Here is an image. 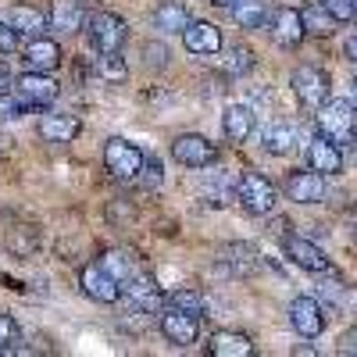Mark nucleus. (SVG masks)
<instances>
[{"mask_svg": "<svg viewBox=\"0 0 357 357\" xmlns=\"http://www.w3.org/2000/svg\"><path fill=\"white\" fill-rule=\"evenodd\" d=\"M286 257H293L301 268H307V272H329V257H325L321 247H314L311 240H301V236H286Z\"/></svg>", "mask_w": 357, "mask_h": 357, "instance_id": "4468645a", "label": "nucleus"}, {"mask_svg": "<svg viewBox=\"0 0 357 357\" xmlns=\"http://www.w3.org/2000/svg\"><path fill=\"white\" fill-rule=\"evenodd\" d=\"M347 57L357 65V36H354V40H347Z\"/></svg>", "mask_w": 357, "mask_h": 357, "instance_id": "f704fd0d", "label": "nucleus"}, {"mask_svg": "<svg viewBox=\"0 0 357 357\" xmlns=\"http://www.w3.org/2000/svg\"><path fill=\"white\" fill-rule=\"evenodd\" d=\"M318 132L325 139H333L336 146L357 139V114L350 100H325L318 107Z\"/></svg>", "mask_w": 357, "mask_h": 357, "instance_id": "f257e3e1", "label": "nucleus"}, {"mask_svg": "<svg viewBox=\"0 0 357 357\" xmlns=\"http://www.w3.org/2000/svg\"><path fill=\"white\" fill-rule=\"evenodd\" d=\"M172 158H175L178 165H186V168H207V165L218 161V146L207 143V139L197 136V132H186V136H178V139L172 143Z\"/></svg>", "mask_w": 357, "mask_h": 357, "instance_id": "6e6552de", "label": "nucleus"}, {"mask_svg": "<svg viewBox=\"0 0 357 357\" xmlns=\"http://www.w3.org/2000/svg\"><path fill=\"white\" fill-rule=\"evenodd\" d=\"M289 325L296 333H301L304 340H314L321 336L325 329V314H321V304L314 301V296H296V301L289 304Z\"/></svg>", "mask_w": 357, "mask_h": 357, "instance_id": "9b49d317", "label": "nucleus"}, {"mask_svg": "<svg viewBox=\"0 0 357 357\" xmlns=\"http://www.w3.org/2000/svg\"><path fill=\"white\" fill-rule=\"evenodd\" d=\"M354 143H357V139H354Z\"/></svg>", "mask_w": 357, "mask_h": 357, "instance_id": "4c0bfd02", "label": "nucleus"}, {"mask_svg": "<svg viewBox=\"0 0 357 357\" xmlns=\"http://www.w3.org/2000/svg\"><path fill=\"white\" fill-rule=\"evenodd\" d=\"M321 8L329 11L336 22H350V18H357V0H321Z\"/></svg>", "mask_w": 357, "mask_h": 357, "instance_id": "c756f323", "label": "nucleus"}, {"mask_svg": "<svg viewBox=\"0 0 357 357\" xmlns=\"http://www.w3.org/2000/svg\"><path fill=\"white\" fill-rule=\"evenodd\" d=\"M354 104H357V79H354Z\"/></svg>", "mask_w": 357, "mask_h": 357, "instance_id": "e433bc0d", "label": "nucleus"}, {"mask_svg": "<svg viewBox=\"0 0 357 357\" xmlns=\"http://www.w3.org/2000/svg\"><path fill=\"white\" fill-rule=\"evenodd\" d=\"M222 132L229 143H243L250 132H254V111L243 107V104H232L225 114H222Z\"/></svg>", "mask_w": 357, "mask_h": 357, "instance_id": "f3484780", "label": "nucleus"}, {"mask_svg": "<svg viewBox=\"0 0 357 357\" xmlns=\"http://www.w3.org/2000/svg\"><path fill=\"white\" fill-rule=\"evenodd\" d=\"M161 333L175 347H193L197 336H200V314L197 311H183V307H168L161 314Z\"/></svg>", "mask_w": 357, "mask_h": 357, "instance_id": "423d86ee", "label": "nucleus"}, {"mask_svg": "<svg viewBox=\"0 0 357 357\" xmlns=\"http://www.w3.org/2000/svg\"><path fill=\"white\" fill-rule=\"evenodd\" d=\"M307 165L314 168V172H321V175H340L343 172V151L333 143V139H325L321 132L311 139V146H307Z\"/></svg>", "mask_w": 357, "mask_h": 357, "instance_id": "ddd939ff", "label": "nucleus"}, {"mask_svg": "<svg viewBox=\"0 0 357 357\" xmlns=\"http://www.w3.org/2000/svg\"><path fill=\"white\" fill-rule=\"evenodd\" d=\"M122 293L129 296V304L136 307V311H143V314H158L161 307H165V296H161V289L154 286V279L151 275H129L126 282H122Z\"/></svg>", "mask_w": 357, "mask_h": 357, "instance_id": "9d476101", "label": "nucleus"}, {"mask_svg": "<svg viewBox=\"0 0 357 357\" xmlns=\"http://www.w3.org/2000/svg\"><path fill=\"white\" fill-rule=\"evenodd\" d=\"M104 165L114 178H139L143 172V154H139V146H132L129 139H107L104 143Z\"/></svg>", "mask_w": 357, "mask_h": 357, "instance_id": "20e7f679", "label": "nucleus"}, {"mask_svg": "<svg viewBox=\"0 0 357 357\" xmlns=\"http://www.w3.org/2000/svg\"><path fill=\"white\" fill-rule=\"evenodd\" d=\"M222 68H225L229 75H247V72L254 68V54H250L247 47H232V50H225V57H222Z\"/></svg>", "mask_w": 357, "mask_h": 357, "instance_id": "cd10ccee", "label": "nucleus"}, {"mask_svg": "<svg viewBox=\"0 0 357 357\" xmlns=\"http://www.w3.org/2000/svg\"><path fill=\"white\" fill-rule=\"evenodd\" d=\"M286 197L293 204H321L325 200V175L321 172H293L286 178Z\"/></svg>", "mask_w": 357, "mask_h": 357, "instance_id": "f8f14e48", "label": "nucleus"}, {"mask_svg": "<svg viewBox=\"0 0 357 357\" xmlns=\"http://www.w3.org/2000/svg\"><path fill=\"white\" fill-rule=\"evenodd\" d=\"M126 40H129V33H126V22L118 15H97L93 22H89V43H93L100 54L122 50Z\"/></svg>", "mask_w": 357, "mask_h": 357, "instance_id": "1a4fd4ad", "label": "nucleus"}, {"mask_svg": "<svg viewBox=\"0 0 357 357\" xmlns=\"http://www.w3.org/2000/svg\"><path fill=\"white\" fill-rule=\"evenodd\" d=\"M97 72L107 79V82H126V65H122V57H118V50L114 54H100V61H97Z\"/></svg>", "mask_w": 357, "mask_h": 357, "instance_id": "c85d7f7f", "label": "nucleus"}, {"mask_svg": "<svg viewBox=\"0 0 357 357\" xmlns=\"http://www.w3.org/2000/svg\"><path fill=\"white\" fill-rule=\"evenodd\" d=\"M22 57H25V65H29V68H36V72H54L57 65H61V47H57L54 40L33 36V40L25 43Z\"/></svg>", "mask_w": 357, "mask_h": 357, "instance_id": "dca6fc26", "label": "nucleus"}, {"mask_svg": "<svg viewBox=\"0 0 357 357\" xmlns=\"http://www.w3.org/2000/svg\"><path fill=\"white\" fill-rule=\"evenodd\" d=\"M236 200H240L243 211H250V215H268L279 197H275V186L268 183L261 172H247L240 178V186H236Z\"/></svg>", "mask_w": 357, "mask_h": 357, "instance_id": "7ed1b4c3", "label": "nucleus"}, {"mask_svg": "<svg viewBox=\"0 0 357 357\" xmlns=\"http://www.w3.org/2000/svg\"><path fill=\"white\" fill-rule=\"evenodd\" d=\"M50 25L61 29V33H75L82 25V4L79 0H57L54 11H50Z\"/></svg>", "mask_w": 357, "mask_h": 357, "instance_id": "5701e85b", "label": "nucleus"}, {"mask_svg": "<svg viewBox=\"0 0 357 357\" xmlns=\"http://www.w3.org/2000/svg\"><path fill=\"white\" fill-rule=\"evenodd\" d=\"M79 286H82V293L89 296V301H97V304H114L118 296H122V282H118L111 272H104L97 261L86 264L79 272Z\"/></svg>", "mask_w": 357, "mask_h": 357, "instance_id": "0eeeda50", "label": "nucleus"}, {"mask_svg": "<svg viewBox=\"0 0 357 357\" xmlns=\"http://www.w3.org/2000/svg\"><path fill=\"white\" fill-rule=\"evenodd\" d=\"M293 93H296V100H301L304 107H321L325 100H329V75H325L321 68H314V65H301L293 72Z\"/></svg>", "mask_w": 357, "mask_h": 357, "instance_id": "39448f33", "label": "nucleus"}, {"mask_svg": "<svg viewBox=\"0 0 357 357\" xmlns=\"http://www.w3.org/2000/svg\"><path fill=\"white\" fill-rule=\"evenodd\" d=\"M22 329H18V321L11 314H0V350H8L11 343H18Z\"/></svg>", "mask_w": 357, "mask_h": 357, "instance_id": "7c9ffc66", "label": "nucleus"}, {"mask_svg": "<svg viewBox=\"0 0 357 357\" xmlns=\"http://www.w3.org/2000/svg\"><path fill=\"white\" fill-rule=\"evenodd\" d=\"M172 307H183V311H197L200 314V296L190 289H175L172 293Z\"/></svg>", "mask_w": 357, "mask_h": 357, "instance_id": "2f4dec72", "label": "nucleus"}, {"mask_svg": "<svg viewBox=\"0 0 357 357\" xmlns=\"http://www.w3.org/2000/svg\"><path fill=\"white\" fill-rule=\"evenodd\" d=\"M211 4H215V8H232L236 0H211Z\"/></svg>", "mask_w": 357, "mask_h": 357, "instance_id": "c9c22d12", "label": "nucleus"}, {"mask_svg": "<svg viewBox=\"0 0 357 357\" xmlns=\"http://www.w3.org/2000/svg\"><path fill=\"white\" fill-rule=\"evenodd\" d=\"M301 15H304V29H307L311 36H329L333 29H336V18L321 8V0H314V4L307 11H301Z\"/></svg>", "mask_w": 357, "mask_h": 357, "instance_id": "393cba45", "label": "nucleus"}, {"mask_svg": "<svg viewBox=\"0 0 357 357\" xmlns=\"http://www.w3.org/2000/svg\"><path fill=\"white\" fill-rule=\"evenodd\" d=\"M11 25H15V33H22V36H40L47 29V15L36 11V8H29V4H18V8H11Z\"/></svg>", "mask_w": 357, "mask_h": 357, "instance_id": "412c9836", "label": "nucleus"}, {"mask_svg": "<svg viewBox=\"0 0 357 357\" xmlns=\"http://www.w3.org/2000/svg\"><path fill=\"white\" fill-rule=\"evenodd\" d=\"M307 36V29H304V15L301 11H293V8H282L275 15V40L282 47H296Z\"/></svg>", "mask_w": 357, "mask_h": 357, "instance_id": "6ab92c4d", "label": "nucleus"}, {"mask_svg": "<svg viewBox=\"0 0 357 357\" xmlns=\"http://www.w3.org/2000/svg\"><path fill=\"white\" fill-rule=\"evenodd\" d=\"M211 354L215 357H250L254 354V343L243 333H218L211 340Z\"/></svg>", "mask_w": 357, "mask_h": 357, "instance_id": "aec40b11", "label": "nucleus"}, {"mask_svg": "<svg viewBox=\"0 0 357 357\" xmlns=\"http://www.w3.org/2000/svg\"><path fill=\"white\" fill-rule=\"evenodd\" d=\"M186 25H190V15H186L183 4H161V8L154 11V29H161L165 36H168V33H178V36H183Z\"/></svg>", "mask_w": 357, "mask_h": 357, "instance_id": "4be33fe9", "label": "nucleus"}, {"mask_svg": "<svg viewBox=\"0 0 357 357\" xmlns=\"http://www.w3.org/2000/svg\"><path fill=\"white\" fill-rule=\"evenodd\" d=\"M18 47V33H15V25H4L0 22V54H11Z\"/></svg>", "mask_w": 357, "mask_h": 357, "instance_id": "473e14b6", "label": "nucleus"}, {"mask_svg": "<svg viewBox=\"0 0 357 357\" xmlns=\"http://www.w3.org/2000/svg\"><path fill=\"white\" fill-rule=\"evenodd\" d=\"M183 43H186L190 54H218L222 50V33L211 22H190L183 29Z\"/></svg>", "mask_w": 357, "mask_h": 357, "instance_id": "2eb2a0df", "label": "nucleus"}, {"mask_svg": "<svg viewBox=\"0 0 357 357\" xmlns=\"http://www.w3.org/2000/svg\"><path fill=\"white\" fill-rule=\"evenodd\" d=\"M340 354L343 357H357V329H350V333L340 336Z\"/></svg>", "mask_w": 357, "mask_h": 357, "instance_id": "72a5a7b5", "label": "nucleus"}, {"mask_svg": "<svg viewBox=\"0 0 357 357\" xmlns=\"http://www.w3.org/2000/svg\"><path fill=\"white\" fill-rule=\"evenodd\" d=\"M293 143H296V132H293L289 122H275V126L264 129V151L268 154H289Z\"/></svg>", "mask_w": 357, "mask_h": 357, "instance_id": "b1692460", "label": "nucleus"}, {"mask_svg": "<svg viewBox=\"0 0 357 357\" xmlns=\"http://www.w3.org/2000/svg\"><path fill=\"white\" fill-rule=\"evenodd\" d=\"M15 97H18V104H22V111H29V107H47L54 97H57V79L50 75V72H25L22 79H15Z\"/></svg>", "mask_w": 357, "mask_h": 357, "instance_id": "f03ea898", "label": "nucleus"}, {"mask_svg": "<svg viewBox=\"0 0 357 357\" xmlns=\"http://www.w3.org/2000/svg\"><path fill=\"white\" fill-rule=\"evenodd\" d=\"M97 264L104 268V272H111V275H114L118 282H126V279H129V275L136 272V268H132V261H129V257H126L122 250H107V254H104V257H100Z\"/></svg>", "mask_w": 357, "mask_h": 357, "instance_id": "bb28decb", "label": "nucleus"}, {"mask_svg": "<svg viewBox=\"0 0 357 357\" xmlns=\"http://www.w3.org/2000/svg\"><path fill=\"white\" fill-rule=\"evenodd\" d=\"M264 0H236L232 4V18L240 22L243 29H261L264 25Z\"/></svg>", "mask_w": 357, "mask_h": 357, "instance_id": "a878e982", "label": "nucleus"}, {"mask_svg": "<svg viewBox=\"0 0 357 357\" xmlns=\"http://www.w3.org/2000/svg\"><path fill=\"white\" fill-rule=\"evenodd\" d=\"M40 136L50 143H72L79 136V118L72 114H43L40 118Z\"/></svg>", "mask_w": 357, "mask_h": 357, "instance_id": "a211bd4d", "label": "nucleus"}]
</instances>
